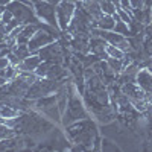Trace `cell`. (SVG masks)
<instances>
[{
  "instance_id": "cell-1",
  "label": "cell",
  "mask_w": 152,
  "mask_h": 152,
  "mask_svg": "<svg viewBox=\"0 0 152 152\" xmlns=\"http://www.w3.org/2000/svg\"><path fill=\"white\" fill-rule=\"evenodd\" d=\"M87 117H90V113L87 111V108L84 105L82 96L79 93H75V94L69 96L67 110H66L64 114H62V119H61V126L62 128H66V126L78 122V120L87 119Z\"/></svg>"
},
{
  "instance_id": "cell-2",
  "label": "cell",
  "mask_w": 152,
  "mask_h": 152,
  "mask_svg": "<svg viewBox=\"0 0 152 152\" xmlns=\"http://www.w3.org/2000/svg\"><path fill=\"white\" fill-rule=\"evenodd\" d=\"M6 9L11 12L14 18H17L21 24H40V18L37 17L34 6L23 3L21 0H9V3L6 5Z\"/></svg>"
},
{
  "instance_id": "cell-3",
  "label": "cell",
  "mask_w": 152,
  "mask_h": 152,
  "mask_svg": "<svg viewBox=\"0 0 152 152\" xmlns=\"http://www.w3.org/2000/svg\"><path fill=\"white\" fill-rule=\"evenodd\" d=\"M34 11H35L37 17L41 21L59 29L58 28V20H56V5L46 2V0H35L34 2Z\"/></svg>"
},
{
  "instance_id": "cell-4",
  "label": "cell",
  "mask_w": 152,
  "mask_h": 152,
  "mask_svg": "<svg viewBox=\"0 0 152 152\" xmlns=\"http://www.w3.org/2000/svg\"><path fill=\"white\" fill-rule=\"evenodd\" d=\"M76 12V3L70 0H61L56 5V20H58V28L61 32L69 29L70 23L75 17Z\"/></svg>"
},
{
  "instance_id": "cell-5",
  "label": "cell",
  "mask_w": 152,
  "mask_h": 152,
  "mask_svg": "<svg viewBox=\"0 0 152 152\" xmlns=\"http://www.w3.org/2000/svg\"><path fill=\"white\" fill-rule=\"evenodd\" d=\"M53 41H56V38L52 34H49L46 29L40 28L35 32V35L31 38V41L28 43V47H29V50L32 53H37L41 47H44V46H47L50 43H53Z\"/></svg>"
},
{
  "instance_id": "cell-6",
  "label": "cell",
  "mask_w": 152,
  "mask_h": 152,
  "mask_svg": "<svg viewBox=\"0 0 152 152\" xmlns=\"http://www.w3.org/2000/svg\"><path fill=\"white\" fill-rule=\"evenodd\" d=\"M76 3H78L87 14L94 20V28H96V21L104 15L99 0H79V2H76Z\"/></svg>"
},
{
  "instance_id": "cell-7",
  "label": "cell",
  "mask_w": 152,
  "mask_h": 152,
  "mask_svg": "<svg viewBox=\"0 0 152 152\" xmlns=\"http://www.w3.org/2000/svg\"><path fill=\"white\" fill-rule=\"evenodd\" d=\"M135 82L145 93H152V73L148 69H138L135 75Z\"/></svg>"
},
{
  "instance_id": "cell-8",
  "label": "cell",
  "mask_w": 152,
  "mask_h": 152,
  "mask_svg": "<svg viewBox=\"0 0 152 152\" xmlns=\"http://www.w3.org/2000/svg\"><path fill=\"white\" fill-rule=\"evenodd\" d=\"M107 41L104 40L102 37H90V52L97 55L100 59H105L107 58Z\"/></svg>"
},
{
  "instance_id": "cell-9",
  "label": "cell",
  "mask_w": 152,
  "mask_h": 152,
  "mask_svg": "<svg viewBox=\"0 0 152 152\" xmlns=\"http://www.w3.org/2000/svg\"><path fill=\"white\" fill-rule=\"evenodd\" d=\"M41 61L43 59L38 56L37 53H31L28 58H24L17 67H18V70H23V72H35L37 67L41 64Z\"/></svg>"
},
{
  "instance_id": "cell-10",
  "label": "cell",
  "mask_w": 152,
  "mask_h": 152,
  "mask_svg": "<svg viewBox=\"0 0 152 152\" xmlns=\"http://www.w3.org/2000/svg\"><path fill=\"white\" fill-rule=\"evenodd\" d=\"M40 29L38 28V24H34V23H31V24H23V28H21V31H20V34H18V37H17V43H20V44H28L29 41H31V38L35 35V32Z\"/></svg>"
},
{
  "instance_id": "cell-11",
  "label": "cell",
  "mask_w": 152,
  "mask_h": 152,
  "mask_svg": "<svg viewBox=\"0 0 152 152\" xmlns=\"http://www.w3.org/2000/svg\"><path fill=\"white\" fill-rule=\"evenodd\" d=\"M114 26H116V18H114V15L104 14L102 17L96 21V28L102 29V31H113Z\"/></svg>"
},
{
  "instance_id": "cell-12",
  "label": "cell",
  "mask_w": 152,
  "mask_h": 152,
  "mask_svg": "<svg viewBox=\"0 0 152 152\" xmlns=\"http://www.w3.org/2000/svg\"><path fill=\"white\" fill-rule=\"evenodd\" d=\"M12 53H14L18 59H20V62L24 59V58H28L32 52L29 50V47H28V44H20V43H17L14 47H12V50H11Z\"/></svg>"
},
{
  "instance_id": "cell-13",
  "label": "cell",
  "mask_w": 152,
  "mask_h": 152,
  "mask_svg": "<svg viewBox=\"0 0 152 152\" xmlns=\"http://www.w3.org/2000/svg\"><path fill=\"white\" fill-rule=\"evenodd\" d=\"M21 114L20 110H17L12 105H3L0 107V117L2 119H12V117H18Z\"/></svg>"
},
{
  "instance_id": "cell-14",
  "label": "cell",
  "mask_w": 152,
  "mask_h": 152,
  "mask_svg": "<svg viewBox=\"0 0 152 152\" xmlns=\"http://www.w3.org/2000/svg\"><path fill=\"white\" fill-rule=\"evenodd\" d=\"M105 61L108 62L110 69H111V70H113L114 73H117V75H120V73H122V70L125 69L123 59H119V58H111V56H107V58H105Z\"/></svg>"
},
{
  "instance_id": "cell-15",
  "label": "cell",
  "mask_w": 152,
  "mask_h": 152,
  "mask_svg": "<svg viewBox=\"0 0 152 152\" xmlns=\"http://www.w3.org/2000/svg\"><path fill=\"white\" fill-rule=\"evenodd\" d=\"M113 31H114V32H117V34H120V35H125V37H132V32H131L129 24H128V23H125V21H122L120 18L116 20V26H114Z\"/></svg>"
},
{
  "instance_id": "cell-16",
  "label": "cell",
  "mask_w": 152,
  "mask_h": 152,
  "mask_svg": "<svg viewBox=\"0 0 152 152\" xmlns=\"http://www.w3.org/2000/svg\"><path fill=\"white\" fill-rule=\"evenodd\" d=\"M105 52H107V56H111V58H119V59H123L125 58V52L122 49L116 47V46H113V44H107V49H105Z\"/></svg>"
},
{
  "instance_id": "cell-17",
  "label": "cell",
  "mask_w": 152,
  "mask_h": 152,
  "mask_svg": "<svg viewBox=\"0 0 152 152\" xmlns=\"http://www.w3.org/2000/svg\"><path fill=\"white\" fill-rule=\"evenodd\" d=\"M99 3H100V8H102L104 14H107V15H114L116 14L117 6L114 5L111 0H99Z\"/></svg>"
},
{
  "instance_id": "cell-18",
  "label": "cell",
  "mask_w": 152,
  "mask_h": 152,
  "mask_svg": "<svg viewBox=\"0 0 152 152\" xmlns=\"http://www.w3.org/2000/svg\"><path fill=\"white\" fill-rule=\"evenodd\" d=\"M116 14L119 15V18H120L122 21L128 23V24H131V23L134 21V14H131V12L125 11V9H122V8H119V6H117V9H116Z\"/></svg>"
},
{
  "instance_id": "cell-19",
  "label": "cell",
  "mask_w": 152,
  "mask_h": 152,
  "mask_svg": "<svg viewBox=\"0 0 152 152\" xmlns=\"http://www.w3.org/2000/svg\"><path fill=\"white\" fill-rule=\"evenodd\" d=\"M50 66H52V62H50V61H41V64L38 66L37 70H35V73H37L38 78H46Z\"/></svg>"
},
{
  "instance_id": "cell-20",
  "label": "cell",
  "mask_w": 152,
  "mask_h": 152,
  "mask_svg": "<svg viewBox=\"0 0 152 152\" xmlns=\"http://www.w3.org/2000/svg\"><path fill=\"white\" fill-rule=\"evenodd\" d=\"M3 24H5V32H6V35H8V34H11L12 31H14L15 28H18L21 23H20L17 18H12V20H9L8 23H3Z\"/></svg>"
},
{
  "instance_id": "cell-21",
  "label": "cell",
  "mask_w": 152,
  "mask_h": 152,
  "mask_svg": "<svg viewBox=\"0 0 152 152\" xmlns=\"http://www.w3.org/2000/svg\"><path fill=\"white\" fill-rule=\"evenodd\" d=\"M9 64H11V61H9L8 55H5V56H0V70L6 69V67H8Z\"/></svg>"
},
{
  "instance_id": "cell-22",
  "label": "cell",
  "mask_w": 152,
  "mask_h": 152,
  "mask_svg": "<svg viewBox=\"0 0 152 152\" xmlns=\"http://www.w3.org/2000/svg\"><path fill=\"white\" fill-rule=\"evenodd\" d=\"M12 18H14V15H12L11 12L6 9V12H5V15H3V20H2V21H3V23H8V21H9V20H12Z\"/></svg>"
},
{
  "instance_id": "cell-23",
  "label": "cell",
  "mask_w": 152,
  "mask_h": 152,
  "mask_svg": "<svg viewBox=\"0 0 152 152\" xmlns=\"http://www.w3.org/2000/svg\"><path fill=\"white\" fill-rule=\"evenodd\" d=\"M6 12V5H0V21L3 20V15Z\"/></svg>"
},
{
  "instance_id": "cell-24",
  "label": "cell",
  "mask_w": 152,
  "mask_h": 152,
  "mask_svg": "<svg viewBox=\"0 0 152 152\" xmlns=\"http://www.w3.org/2000/svg\"><path fill=\"white\" fill-rule=\"evenodd\" d=\"M8 82H9V81H8V79L5 78V76H3V75H0V87H3V85H6Z\"/></svg>"
},
{
  "instance_id": "cell-25",
  "label": "cell",
  "mask_w": 152,
  "mask_h": 152,
  "mask_svg": "<svg viewBox=\"0 0 152 152\" xmlns=\"http://www.w3.org/2000/svg\"><path fill=\"white\" fill-rule=\"evenodd\" d=\"M111 2H113L114 5H116V6H119V3H120V0H111Z\"/></svg>"
},
{
  "instance_id": "cell-26",
  "label": "cell",
  "mask_w": 152,
  "mask_h": 152,
  "mask_svg": "<svg viewBox=\"0 0 152 152\" xmlns=\"http://www.w3.org/2000/svg\"><path fill=\"white\" fill-rule=\"evenodd\" d=\"M70 2H75V3H76V2H78V0H70Z\"/></svg>"
}]
</instances>
